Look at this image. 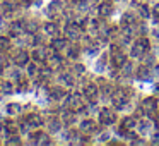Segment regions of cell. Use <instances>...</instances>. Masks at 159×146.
Returning <instances> with one entry per match:
<instances>
[{"instance_id": "7c38bea8", "label": "cell", "mask_w": 159, "mask_h": 146, "mask_svg": "<svg viewBox=\"0 0 159 146\" xmlns=\"http://www.w3.org/2000/svg\"><path fill=\"white\" fill-rule=\"evenodd\" d=\"M28 120L31 122V124H29V125H31V127H34V125H36V127H38V125L41 124V120H39V117H36V115H31V117H29Z\"/></svg>"}, {"instance_id": "603a6c76", "label": "cell", "mask_w": 159, "mask_h": 146, "mask_svg": "<svg viewBox=\"0 0 159 146\" xmlns=\"http://www.w3.org/2000/svg\"><path fill=\"white\" fill-rule=\"evenodd\" d=\"M154 143H159V132L156 134V141H154Z\"/></svg>"}, {"instance_id": "5bb4252c", "label": "cell", "mask_w": 159, "mask_h": 146, "mask_svg": "<svg viewBox=\"0 0 159 146\" xmlns=\"http://www.w3.org/2000/svg\"><path fill=\"white\" fill-rule=\"evenodd\" d=\"M60 127H62V124H60L58 120H53L52 125H50V131H52V132H57V131H60Z\"/></svg>"}, {"instance_id": "5b68a950", "label": "cell", "mask_w": 159, "mask_h": 146, "mask_svg": "<svg viewBox=\"0 0 159 146\" xmlns=\"http://www.w3.org/2000/svg\"><path fill=\"white\" fill-rule=\"evenodd\" d=\"M86 96L89 98V100H96V96H98V93H99V90H98V86L96 84H89V86L86 88Z\"/></svg>"}, {"instance_id": "44dd1931", "label": "cell", "mask_w": 159, "mask_h": 146, "mask_svg": "<svg viewBox=\"0 0 159 146\" xmlns=\"http://www.w3.org/2000/svg\"><path fill=\"white\" fill-rule=\"evenodd\" d=\"M74 69H75L77 74H84V67H82V66H75Z\"/></svg>"}, {"instance_id": "30bf717a", "label": "cell", "mask_w": 159, "mask_h": 146, "mask_svg": "<svg viewBox=\"0 0 159 146\" xmlns=\"http://www.w3.org/2000/svg\"><path fill=\"white\" fill-rule=\"evenodd\" d=\"M45 31L48 33V35H52V36L58 35V29H57V24H53V22H48V24L45 26Z\"/></svg>"}, {"instance_id": "d6986e66", "label": "cell", "mask_w": 159, "mask_h": 146, "mask_svg": "<svg viewBox=\"0 0 159 146\" xmlns=\"http://www.w3.org/2000/svg\"><path fill=\"white\" fill-rule=\"evenodd\" d=\"M125 127L127 129L135 127V119H127V120H125Z\"/></svg>"}, {"instance_id": "6da1fadb", "label": "cell", "mask_w": 159, "mask_h": 146, "mask_svg": "<svg viewBox=\"0 0 159 146\" xmlns=\"http://www.w3.org/2000/svg\"><path fill=\"white\" fill-rule=\"evenodd\" d=\"M99 119L103 124H113L115 122V114L110 110V108H103V112L99 114Z\"/></svg>"}, {"instance_id": "7a4b0ae2", "label": "cell", "mask_w": 159, "mask_h": 146, "mask_svg": "<svg viewBox=\"0 0 159 146\" xmlns=\"http://www.w3.org/2000/svg\"><path fill=\"white\" fill-rule=\"evenodd\" d=\"M144 108H145V112H147L149 115H152L156 110H157V101H156L154 98H147V100L144 101Z\"/></svg>"}, {"instance_id": "4fadbf2b", "label": "cell", "mask_w": 159, "mask_h": 146, "mask_svg": "<svg viewBox=\"0 0 159 146\" xmlns=\"http://www.w3.org/2000/svg\"><path fill=\"white\" fill-rule=\"evenodd\" d=\"M28 74H29V76H34V74H39V69H38V66H34V64H31V66L28 67Z\"/></svg>"}, {"instance_id": "7402d4cb", "label": "cell", "mask_w": 159, "mask_h": 146, "mask_svg": "<svg viewBox=\"0 0 159 146\" xmlns=\"http://www.w3.org/2000/svg\"><path fill=\"white\" fill-rule=\"evenodd\" d=\"M154 12H156V14H159V4H157V5H156V7H154Z\"/></svg>"}, {"instance_id": "ba28073f", "label": "cell", "mask_w": 159, "mask_h": 146, "mask_svg": "<svg viewBox=\"0 0 159 146\" xmlns=\"http://www.w3.org/2000/svg\"><path fill=\"white\" fill-rule=\"evenodd\" d=\"M80 131L82 132H93L94 131V124H93V120H84L82 124H80Z\"/></svg>"}, {"instance_id": "ffe728a7", "label": "cell", "mask_w": 159, "mask_h": 146, "mask_svg": "<svg viewBox=\"0 0 159 146\" xmlns=\"http://www.w3.org/2000/svg\"><path fill=\"white\" fill-rule=\"evenodd\" d=\"M139 11H140V16H142V17H149V9H147V7H140Z\"/></svg>"}, {"instance_id": "9a60e30c", "label": "cell", "mask_w": 159, "mask_h": 146, "mask_svg": "<svg viewBox=\"0 0 159 146\" xmlns=\"http://www.w3.org/2000/svg\"><path fill=\"white\" fill-rule=\"evenodd\" d=\"M147 76H149V66L140 67L139 69V77H147Z\"/></svg>"}, {"instance_id": "8992f818", "label": "cell", "mask_w": 159, "mask_h": 146, "mask_svg": "<svg viewBox=\"0 0 159 146\" xmlns=\"http://www.w3.org/2000/svg\"><path fill=\"white\" fill-rule=\"evenodd\" d=\"M111 12H113V5H111L110 2H103V4L99 5V14L101 16H111Z\"/></svg>"}, {"instance_id": "e0dca14e", "label": "cell", "mask_w": 159, "mask_h": 146, "mask_svg": "<svg viewBox=\"0 0 159 146\" xmlns=\"http://www.w3.org/2000/svg\"><path fill=\"white\" fill-rule=\"evenodd\" d=\"M7 48H9V40L0 38V50H7Z\"/></svg>"}, {"instance_id": "277c9868", "label": "cell", "mask_w": 159, "mask_h": 146, "mask_svg": "<svg viewBox=\"0 0 159 146\" xmlns=\"http://www.w3.org/2000/svg\"><path fill=\"white\" fill-rule=\"evenodd\" d=\"M67 48V40H62V38H55L52 41V50L55 52H62V50Z\"/></svg>"}, {"instance_id": "ac0fdd59", "label": "cell", "mask_w": 159, "mask_h": 146, "mask_svg": "<svg viewBox=\"0 0 159 146\" xmlns=\"http://www.w3.org/2000/svg\"><path fill=\"white\" fill-rule=\"evenodd\" d=\"M52 93H53V96H55V98H62L63 95H65L62 90H58V88H55V90H52Z\"/></svg>"}, {"instance_id": "52a82bcc", "label": "cell", "mask_w": 159, "mask_h": 146, "mask_svg": "<svg viewBox=\"0 0 159 146\" xmlns=\"http://www.w3.org/2000/svg\"><path fill=\"white\" fill-rule=\"evenodd\" d=\"M28 60H29V57L26 52H19L17 57H16V64L17 66H24V64H28Z\"/></svg>"}, {"instance_id": "8fae6325", "label": "cell", "mask_w": 159, "mask_h": 146, "mask_svg": "<svg viewBox=\"0 0 159 146\" xmlns=\"http://www.w3.org/2000/svg\"><path fill=\"white\" fill-rule=\"evenodd\" d=\"M0 88H2L4 93H12V83H7V81H5V83L0 84Z\"/></svg>"}, {"instance_id": "3957f363", "label": "cell", "mask_w": 159, "mask_h": 146, "mask_svg": "<svg viewBox=\"0 0 159 146\" xmlns=\"http://www.w3.org/2000/svg\"><path fill=\"white\" fill-rule=\"evenodd\" d=\"M145 46L142 45V43H134V45H132V57H142V55H145Z\"/></svg>"}, {"instance_id": "2e32d148", "label": "cell", "mask_w": 159, "mask_h": 146, "mask_svg": "<svg viewBox=\"0 0 159 146\" xmlns=\"http://www.w3.org/2000/svg\"><path fill=\"white\" fill-rule=\"evenodd\" d=\"M19 108H21L19 105L12 103V105H9V107H7V112H11V114H17V112H19Z\"/></svg>"}, {"instance_id": "9c48e42d", "label": "cell", "mask_w": 159, "mask_h": 146, "mask_svg": "<svg viewBox=\"0 0 159 146\" xmlns=\"http://www.w3.org/2000/svg\"><path fill=\"white\" fill-rule=\"evenodd\" d=\"M69 105L74 108V110H77V108L80 110V108H82V107H80V100L77 98V95H74V96H70V98H69Z\"/></svg>"}]
</instances>
